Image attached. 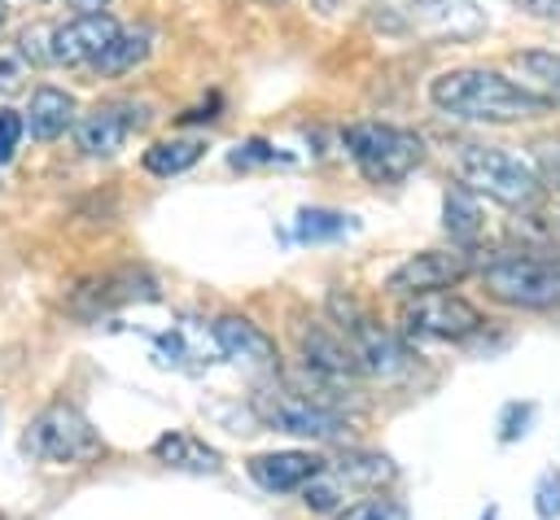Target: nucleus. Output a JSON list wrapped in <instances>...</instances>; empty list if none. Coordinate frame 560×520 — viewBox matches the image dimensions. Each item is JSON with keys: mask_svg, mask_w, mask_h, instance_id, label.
<instances>
[{"mask_svg": "<svg viewBox=\"0 0 560 520\" xmlns=\"http://www.w3.org/2000/svg\"><path fill=\"white\" fill-rule=\"evenodd\" d=\"M22 450L44 459V463H92L105 441L101 433L88 424V415L70 402H48L31 424H26V437H22Z\"/></svg>", "mask_w": 560, "mask_h": 520, "instance_id": "39448f33", "label": "nucleus"}, {"mask_svg": "<svg viewBox=\"0 0 560 520\" xmlns=\"http://www.w3.org/2000/svg\"><path fill=\"white\" fill-rule=\"evenodd\" d=\"M206 153V140H192V135H171V140H158L144 149L140 166L149 175H184L188 166H197Z\"/></svg>", "mask_w": 560, "mask_h": 520, "instance_id": "4be33fe9", "label": "nucleus"}, {"mask_svg": "<svg viewBox=\"0 0 560 520\" xmlns=\"http://www.w3.org/2000/svg\"><path fill=\"white\" fill-rule=\"evenodd\" d=\"M262 4H284V0H262Z\"/></svg>", "mask_w": 560, "mask_h": 520, "instance_id": "2f4dec72", "label": "nucleus"}, {"mask_svg": "<svg viewBox=\"0 0 560 520\" xmlns=\"http://www.w3.org/2000/svg\"><path fill=\"white\" fill-rule=\"evenodd\" d=\"M214 341L236 363H249V367H276L280 363L276 341L254 319H245V315H219L214 319Z\"/></svg>", "mask_w": 560, "mask_h": 520, "instance_id": "4468645a", "label": "nucleus"}, {"mask_svg": "<svg viewBox=\"0 0 560 520\" xmlns=\"http://www.w3.org/2000/svg\"><path fill=\"white\" fill-rule=\"evenodd\" d=\"M516 4L534 17H560V0H516Z\"/></svg>", "mask_w": 560, "mask_h": 520, "instance_id": "c85d7f7f", "label": "nucleus"}, {"mask_svg": "<svg viewBox=\"0 0 560 520\" xmlns=\"http://www.w3.org/2000/svg\"><path fill=\"white\" fill-rule=\"evenodd\" d=\"M254 411H258V419L267 428H280V433H293V437L328 441V437H341L346 433V419L332 406H324V402H315L306 393H289V389L284 393H276V389L258 393L254 398Z\"/></svg>", "mask_w": 560, "mask_h": 520, "instance_id": "1a4fd4ad", "label": "nucleus"}, {"mask_svg": "<svg viewBox=\"0 0 560 520\" xmlns=\"http://www.w3.org/2000/svg\"><path fill=\"white\" fill-rule=\"evenodd\" d=\"M66 4L74 9V17H88V13H105L109 0H66Z\"/></svg>", "mask_w": 560, "mask_h": 520, "instance_id": "c756f323", "label": "nucleus"}, {"mask_svg": "<svg viewBox=\"0 0 560 520\" xmlns=\"http://www.w3.org/2000/svg\"><path fill=\"white\" fill-rule=\"evenodd\" d=\"M48 39H52V26H26V31L18 35V52H22L26 61L44 66V61H52V57H48Z\"/></svg>", "mask_w": 560, "mask_h": 520, "instance_id": "393cba45", "label": "nucleus"}, {"mask_svg": "<svg viewBox=\"0 0 560 520\" xmlns=\"http://www.w3.org/2000/svg\"><path fill=\"white\" fill-rule=\"evenodd\" d=\"M350 227V214H337V210H324V205H311L298 214V240H332Z\"/></svg>", "mask_w": 560, "mask_h": 520, "instance_id": "5701e85b", "label": "nucleus"}, {"mask_svg": "<svg viewBox=\"0 0 560 520\" xmlns=\"http://www.w3.org/2000/svg\"><path fill=\"white\" fill-rule=\"evenodd\" d=\"M542 188H556L560 192V149L551 144V149H542Z\"/></svg>", "mask_w": 560, "mask_h": 520, "instance_id": "cd10ccee", "label": "nucleus"}, {"mask_svg": "<svg viewBox=\"0 0 560 520\" xmlns=\"http://www.w3.org/2000/svg\"><path fill=\"white\" fill-rule=\"evenodd\" d=\"M22 127L35 135V140H57L66 127H74V96L61 92V87H35L31 92V105L22 114Z\"/></svg>", "mask_w": 560, "mask_h": 520, "instance_id": "f3484780", "label": "nucleus"}, {"mask_svg": "<svg viewBox=\"0 0 560 520\" xmlns=\"http://www.w3.org/2000/svg\"><path fill=\"white\" fill-rule=\"evenodd\" d=\"M385 481H394V463L385 454H346L337 463H324L302 485V503L311 511H332V507H346V498L363 489H381Z\"/></svg>", "mask_w": 560, "mask_h": 520, "instance_id": "423d86ee", "label": "nucleus"}, {"mask_svg": "<svg viewBox=\"0 0 560 520\" xmlns=\"http://www.w3.org/2000/svg\"><path fill=\"white\" fill-rule=\"evenodd\" d=\"M407 26L464 39V35H477L486 22H481V13H477L472 4H464V0H407Z\"/></svg>", "mask_w": 560, "mask_h": 520, "instance_id": "dca6fc26", "label": "nucleus"}, {"mask_svg": "<svg viewBox=\"0 0 560 520\" xmlns=\"http://www.w3.org/2000/svg\"><path fill=\"white\" fill-rule=\"evenodd\" d=\"M337 520H407V511L394 498H359V503H346Z\"/></svg>", "mask_w": 560, "mask_h": 520, "instance_id": "b1692460", "label": "nucleus"}, {"mask_svg": "<svg viewBox=\"0 0 560 520\" xmlns=\"http://www.w3.org/2000/svg\"><path fill=\"white\" fill-rule=\"evenodd\" d=\"M298 354H302V367L319 380L359 376L350 345L341 341V332H328L324 323H298Z\"/></svg>", "mask_w": 560, "mask_h": 520, "instance_id": "ddd939ff", "label": "nucleus"}, {"mask_svg": "<svg viewBox=\"0 0 560 520\" xmlns=\"http://www.w3.org/2000/svg\"><path fill=\"white\" fill-rule=\"evenodd\" d=\"M346 153L368 184H398L424 162V135L394 122H350Z\"/></svg>", "mask_w": 560, "mask_h": 520, "instance_id": "7ed1b4c3", "label": "nucleus"}, {"mask_svg": "<svg viewBox=\"0 0 560 520\" xmlns=\"http://www.w3.org/2000/svg\"><path fill=\"white\" fill-rule=\"evenodd\" d=\"M477 328H481V310L451 288L420 293L402 306V332L411 341H464Z\"/></svg>", "mask_w": 560, "mask_h": 520, "instance_id": "0eeeda50", "label": "nucleus"}, {"mask_svg": "<svg viewBox=\"0 0 560 520\" xmlns=\"http://www.w3.org/2000/svg\"><path fill=\"white\" fill-rule=\"evenodd\" d=\"M153 297H158V280L144 267H114V271H101V275L74 284V293L66 297V310L74 319H101L118 306L153 302Z\"/></svg>", "mask_w": 560, "mask_h": 520, "instance_id": "6e6552de", "label": "nucleus"}, {"mask_svg": "<svg viewBox=\"0 0 560 520\" xmlns=\"http://www.w3.org/2000/svg\"><path fill=\"white\" fill-rule=\"evenodd\" d=\"M149 122V105L136 101H101L88 114L74 118V144L88 157H114L122 149V140Z\"/></svg>", "mask_w": 560, "mask_h": 520, "instance_id": "9b49d317", "label": "nucleus"}, {"mask_svg": "<svg viewBox=\"0 0 560 520\" xmlns=\"http://www.w3.org/2000/svg\"><path fill=\"white\" fill-rule=\"evenodd\" d=\"M490 297L521 310H560V262L534 253H494L481 267Z\"/></svg>", "mask_w": 560, "mask_h": 520, "instance_id": "20e7f679", "label": "nucleus"}, {"mask_svg": "<svg viewBox=\"0 0 560 520\" xmlns=\"http://www.w3.org/2000/svg\"><path fill=\"white\" fill-rule=\"evenodd\" d=\"M472 271L468 249H420L407 262H398L385 280V288L394 297H420V293H442L451 284H459Z\"/></svg>", "mask_w": 560, "mask_h": 520, "instance_id": "9d476101", "label": "nucleus"}, {"mask_svg": "<svg viewBox=\"0 0 560 520\" xmlns=\"http://www.w3.org/2000/svg\"><path fill=\"white\" fill-rule=\"evenodd\" d=\"M0 26H4V0H0Z\"/></svg>", "mask_w": 560, "mask_h": 520, "instance_id": "7c9ffc66", "label": "nucleus"}, {"mask_svg": "<svg viewBox=\"0 0 560 520\" xmlns=\"http://www.w3.org/2000/svg\"><path fill=\"white\" fill-rule=\"evenodd\" d=\"M153 459L166 468H184V472H219V450L197 441L192 433H162L153 441Z\"/></svg>", "mask_w": 560, "mask_h": 520, "instance_id": "6ab92c4d", "label": "nucleus"}, {"mask_svg": "<svg viewBox=\"0 0 560 520\" xmlns=\"http://www.w3.org/2000/svg\"><path fill=\"white\" fill-rule=\"evenodd\" d=\"M118 35V22L109 13H88V17H70L61 26H52V39H48V57L57 66H92L105 44Z\"/></svg>", "mask_w": 560, "mask_h": 520, "instance_id": "f8f14e48", "label": "nucleus"}, {"mask_svg": "<svg viewBox=\"0 0 560 520\" xmlns=\"http://www.w3.org/2000/svg\"><path fill=\"white\" fill-rule=\"evenodd\" d=\"M429 101L433 109L459 122H525L551 109L547 101H538L534 92H525L521 83H512L490 66H459V70L433 74Z\"/></svg>", "mask_w": 560, "mask_h": 520, "instance_id": "f257e3e1", "label": "nucleus"}, {"mask_svg": "<svg viewBox=\"0 0 560 520\" xmlns=\"http://www.w3.org/2000/svg\"><path fill=\"white\" fill-rule=\"evenodd\" d=\"M22 114L18 109H0V166L18 153V144H22Z\"/></svg>", "mask_w": 560, "mask_h": 520, "instance_id": "a878e982", "label": "nucleus"}, {"mask_svg": "<svg viewBox=\"0 0 560 520\" xmlns=\"http://www.w3.org/2000/svg\"><path fill=\"white\" fill-rule=\"evenodd\" d=\"M228 162H232L236 170H245V166H258V162H276V149H271L267 140H245V144H236V149L228 153Z\"/></svg>", "mask_w": 560, "mask_h": 520, "instance_id": "bb28decb", "label": "nucleus"}, {"mask_svg": "<svg viewBox=\"0 0 560 520\" xmlns=\"http://www.w3.org/2000/svg\"><path fill=\"white\" fill-rule=\"evenodd\" d=\"M512 70L525 79L521 87L534 92L538 101H560V52L551 48H521L512 52Z\"/></svg>", "mask_w": 560, "mask_h": 520, "instance_id": "aec40b11", "label": "nucleus"}, {"mask_svg": "<svg viewBox=\"0 0 560 520\" xmlns=\"http://www.w3.org/2000/svg\"><path fill=\"white\" fill-rule=\"evenodd\" d=\"M149 48H153V31L149 26H118V35L105 44V52L92 61V70L105 74V79L127 74L149 57Z\"/></svg>", "mask_w": 560, "mask_h": 520, "instance_id": "a211bd4d", "label": "nucleus"}, {"mask_svg": "<svg viewBox=\"0 0 560 520\" xmlns=\"http://www.w3.org/2000/svg\"><path fill=\"white\" fill-rule=\"evenodd\" d=\"M455 179L468 192H486L490 201L512 205V210H529V205L542 201L538 170L525 157H516L508 149H494V144H464L455 153Z\"/></svg>", "mask_w": 560, "mask_h": 520, "instance_id": "f03ea898", "label": "nucleus"}, {"mask_svg": "<svg viewBox=\"0 0 560 520\" xmlns=\"http://www.w3.org/2000/svg\"><path fill=\"white\" fill-rule=\"evenodd\" d=\"M319 468H324V459H315L311 450H271V454H254V459H249V476H254L267 494H293V489H302Z\"/></svg>", "mask_w": 560, "mask_h": 520, "instance_id": "2eb2a0df", "label": "nucleus"}, {"mask_svg": "<svg viewBox=\"0 0 560 520\" xmlns=\"http://www.w3.org/2000/svg\"><path fill=\"white\" fill-rule=\"evenodd\" d=\"M442 227L455 245H477L481 236V205H477V192H468L464 184H451L442 192Z\"/></svg>", "mask_w": 560, "mask_h": 520, "instance_id": "412c9836", "label": "nucleus"}]
</instances>
